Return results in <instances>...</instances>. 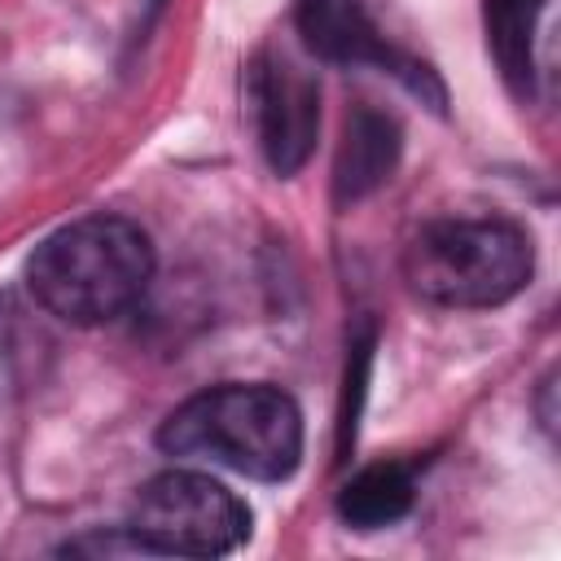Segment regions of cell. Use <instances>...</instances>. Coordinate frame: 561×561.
Wrapping results in <instances>:
<instances>
[{"mask_svg":"<svg viewBox=\"0 0 561 561\" xmlns=\"http://www.w3.org/2000/svg\"><path fill=\"white\" fill-rule=\"evenodd\" d=\"M153 276L149 237L123 215H83L44 237L26 263L31 294L66 324L127 316Z\"/></svg>","mask_w":561,"mask_h":561,"instance_id":"6da1fadb","label":"cell"},{"mask_svg":"<svg viewBox=\"0 0 561 561\" xmlns=\"http://www.w3.org/2000/svg\"><path fill=\"white\" fill-rule=\"evenodd\" d=\"M158 447L215 460L259 482H280L302 456V416L276 386H215L184 399L158 430Z\"/></svg>","mask_w":561,"mask_h":561,"instance_id":"7a4b0ae2","label":"cell"},{"mask_svg":"<svg viewBox=\"0 0 561 561\" xmlns=\"http://www.w3.org/2000/svg\"><path fill=\"white\" fill-rule=\"evenodd\" d=\"M408 285L438 307H495L530 280V241L504 219H438L403 250Z\"/></svg>","mask_w":561,"mask_h":561,"instance_id":"3957f363","label":"cell"},{"mask_svg":"<svg viewBox=\"0 0 561 561\" xmlns=\"http://www.w3.org/2000/svg\"><path fill=\"white\" fill-rule=\"evenodd\" d=\"M127 535L140 543V552L219 557L250 535V508L224 482L193 469H171L136 491Z\"/></svg>","mask_w":561,"mask_h":561,"instance_id":"277c9868","label":"cell"},{"mask_svg":"<svg viewBox=\"0 0 561 561\" xmlns=\"http://www.w3.org/2000/svg\"><path fill=\"white\" fill-rule=\"evenodd\" d=\"M250 118L259 131V149L276 175H294L320 131V88L307 70H298L285 53H259L245 79Z\"/></svg>","mask_w":561,"mask_h":561,"instance_id":"5b68a950","label":"cell"},{"mask_svg":"<svg viewBox=\"0 0 561 561\" xmlns=\"http://www.w3.org/2000/svg\"><path fill=\"white\" fill-rule=\"evenodd\" d=\"M298 35L302 44L324 57V61H342V66H381L390 75H399L412 92H430L443 105V92L430 75V66L403 57L381 26L373 22V13L364 9V0H298L294 9Z\"/></svg>","mask_w":561,"mask_h":561,"instance_id":"8992f818","label":"cell"},{"mask_svg":"<svg viewBox=\"0 0 561 561\" xmlns=\"http://www.w3.org/2000/svg\"><path fill=\"white\" fill-rule=\"evenodd\" d=\"M399 158V127L394 118L377 114V110H355L337 149V167H333V188L337 202H355L364 193H373Z\"/></svg>","mask_w":561,"mask_h":561,"instance_id":"52a82bcc","label":"cell"},{"mask_svg":"<svg viewBox=\"0 0 561 561\" xmlns=\"http://www.w3.org/2000/svg\"><path fill=\"white\" fill-rule=\"evenodd\" d=\"M548 0H486V44L517 96L535 92V31Z\"/></svg>","mask_w":561,"mask_h":561,"instance_id":"ba28073f","label":"cell"},{"mask_svg":"<svg viewBox=\"0 0 561 561\" xmlns=\"http://www.w3.org/2000/svg\"><path fill=\"white\" fill-rule=\"evenodd\" d=\"M412 495H416L412 469L399 465V460H381V465L359 469V473L342 486L337 513H342V522L355 526V530H377V526L399 522V517L412 508Z\"/></svg>","mask_w":561,"mask_h":561,"instance_id":"9c48e42d","label":"cell"}]
</instances>
